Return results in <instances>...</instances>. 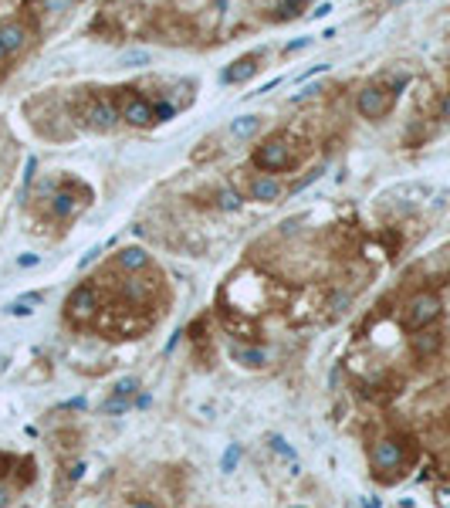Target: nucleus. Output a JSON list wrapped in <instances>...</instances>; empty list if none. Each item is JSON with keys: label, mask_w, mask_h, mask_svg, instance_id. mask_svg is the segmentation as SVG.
I'll list each match as a JSON object with an SVG mask.
<instances>
[{"label": "nucleus", "mask_w": 450, "mask_h": 508, "mask_svg": "<svg viewBox=\"0 0 450 508\" xmlns=\"http://www.w3.org/2000/svg\"><path fill=\"white\" fill-rule=\"evenodd\" d=\"M254 166L264 169V173H281V169L295 166V153L284 136H271L254 149Z\"/></svg>", "instance_id": "f257e3e1"}, {"label": "nucleus", "mask_w": 450, "mask_h": 508, "mask_svg": "<svg viewBox=\"0 0 450 508\" xmlns=\"http://www.w3.org/2000/svg\"><path fill=\"white\" fill-rule=\"evenodd\" d=\"M393 105V91L383 89V85H366L356 99V109H359L362 119H383Z\"/></svg>", "instance_id": "f03ea898"}, {"label": "nucleus", "mask_w": 450, "mask_h": 508, "mask_svg": "<svg viewBox=\"0 0 450 508\" xmlns=\"http://www.w3.org/2000/svg\"><path fill=\"white\" fill-rule=\"evenodd\" d=\"M99 309V292L91 285H78L71 295H68V302H64V312H68V319H78V322H85V319H91V312Z\"/></svg>", "instance_id": "7ed1b4c3"}, {"label": "nucleus", "mask_w": 450, "mask_h": 508, "mask_svg": "<svg viewBox=\"0 0 450 508\" xmlns=\"http://www.w3.org/2000/svg\"><path fill=\"white\" fill-rule=\"evenodd\" d=\"M437 315H440V299L424 292V295H416V299L410 302V309H406V326L410 329H426Z\"/></svg>", "instance_id": "20e7f679"}, {"label": "nucleus", "mask_w": 450, "mask_h": 508, "mask_svg": "<svg viewBox=\"0 0 450 508\" xmlns=\"http://www.w3.org/2000/svg\"><path fill=\"white\" fill-rule=\"evenodd\" d=\"M122 119H126L129 126L146 129V126H153L156 122V105H149L146 99H139V95H129L126 105H122Z\"/></svg>", "instance_id": "39448f33"}, {"label": "nucleus", "mask_w": 450, "mask_h": 508, "mask_svg": "<svg viewBox=\"0 0 450 508\" xmlns=\"http://www.w3.org/2000/svg\"><path fill=\"white\" fill-rule=\"evenodd\" d=\"M373 468L376 471H399L403 468V447L396 441L373 444Z\"/></svg>", "instance_id": "423d86ee"}, {"label": "nucleus", "mask_w": 450, "mask_h": 508, "mask_svg": "<svg viewBox=\"0 0 450 508\" xmlns=\"http://www.w3.org/2000/svg\"><path fill=\"white\" fill-rule=\"evenodd\" d=\"M0 41H4V48H7V54L14 51H21L24 48V41H27V27L24 21H0Z\"/></svg>", "instance_id": "0eeeda50"}, {"label": "nucleus", "mask_w": 450, "mask_h": 508, "mask_svg": "<svg viewBox=\"0 0 450 508\" xmlns=\"http://www.w3.org/2000/svg\"><path fill=\"white\" fill-rule=\"evenodd\" d=\"M89 126H91V129H112V126H116V109L105 102V99L91 102V109H89Z\"/></svg>", "instance_id": "6e6552de"}, {"label": "nucleus", "mask_w": 450, "mask_h": 508, "mask_svg": "<svg viewBox=\"0 0 450 508\" xmlns=\"http://www.w3.org/2000/svg\"><path fill=\"white\" fill-rule=\"evenodd\" d=\"M278 194H281V183L274 180V176H257L254 183H251V200H261V204H268V200H278Z\"/></svg>", "instance_id": "1a4fd4ad"}, {"label": "nucleus", "mask_w": 450, "mask_h": 508, "mask_svg": "<svg viewBox=\"0 0 450 508\" xmlns=\"http://www.w3.org/2000/svg\"><path fill=\"white\" fill-rule=\"evenodd\" d=\"M257 71V54H247L241 61H234L227 71H224V81H247Z\"/></svg>", "instance_id": "9d476101"}, {"label": "nucleus", "mask_w": 450, "mask_h": 508, "mask_svg": "<svg viewBox=\"0 0 450 508\" xmlns=\"http://www.w3.org/2000/svg\"><path fill=\"white\" fill-rule=\"evenodd\" d=\"M119 268H126V272H142V268H149V254L142 248H122L119 251Z\"/></svg>", "instance_id": "9b49d317"}, {"label": "nucleus", "mask_w": 450, "mask_h": 508, "mask_svg": "<svg viewBox=\"0 0 450 508\" xmlns=\"http://www.w3.org/2000/svg\"><path fill=\"white\" fill-rule=\"evenodd\" d=\"M75 210H78V194H75V190H61V194L54 196L51 214L58 217V221H68V217H71Z\"/></svg>", "instance_id": "f8f14e48"}, {"label": "nucleus", "mask_w": 450, "mask_h": 508, "mask_svg": "<svg viewBox=\"0 0 450 508\" xmlns=\"http://www.w3.org/2000/svg\"><path fill=\"white\" fill-rule=\"evenodd\" d=\"M122 295H126L132 305H146V302L153 299V288L146 285V282H139V278H129L126 285H122Z\"/></svg>", "instance_id": "ddd939ff"}, {"label": "nucleus", "mask_w": 450, "mask_h": 508, "mask_svg": "<svg viewBox=\"0 0 450 508\" xmlns=\"http://www.w3.org/2000/svg\"><path fill=\"white\" fill-rule=\"evenodd\" d=\"M440 349V332H420L413 336V352L416 356H434Z\"/></svg>", "instance_id": "4468645a"}, {"label": "nucleus", "mask_w": 450, "mask_h": 508, "mask_svg": "<svg viewBox=\"0 0 450 508\" xmlns=\"http://www.w3.org/2000/svg\"><path fill=\"white\" fill-rule=\"evenodd\" d=\"M257 126H261V119L257 116H241L231 122V136H237V139H247V136H254Z\"/></svg>", "instance_id": "2eb2a0df"}, {"label": "nucleus", "mask_w": 450, "mask_h": 508, "mask_svg": "<svg viewBox=\"0 0 450 508\" xmlns=\"http://www.w3.org/2000/svg\"><path fill=\"white\" fill-rule=\"evenodd\" d=\"M136 390H139V379H136V377H122L116 387H112V397H126V400H132V397H136Z\"/></svg>", "instance_id": "dca6fc26"}, {"label": "nucleus", "mask_w": 450, "mask_h": 508, "mask_svg": "<svg viewBox=\"0 0 450 508\" xmlns=\"http://www.w3.org/2000/svg\"><path fill=\"white\" fill-rule=\"evenodd\" d=\"M268 447L274 451V454H281V457H288V461H295V447L284 441V437H278V434H271L268 437Z\"/></svg>", "instance_id": "f3484780"}, {"label": "nucleus", "mask_w": 450, "mask_h": 508, "mask_svg": "<svg viewBox=\"0 0 450 508\" xmlns=\"http://www.w3.org/2000/svg\"><path fill=\"white\" fill-rule=\"evenodd\" d=\"M38 299H41V295H27V299H17V302H11V305H7V312H11V315H31V312H34L31 305H34Z\"/></svg>", "instance_id": "a211bd4d"}, {"label": "nucleus", "mask_w": 450, "mask_h": 508, "mask_svg": "<svg viewBox=\"0 0 450 508\" xmlns=\"http://www.w3.org/2000/svg\"><path fill=\"white\" fill-rule=\"evenodd\" d=\"M234 356H237L244 366H261L264 363V352L261 349H234Z\"/></svg>", "instance_id": "6ab92c4d"}, {"label": "nucleus", "mask_w": 450, "mask_h": 508, "mask_svg": "<svg viewBox=\"0 0 450 508\" xmlns=\"http://www.w3.org/2000/svg\"><path fill=\"white\" fill-rule=\"evenodd\" d=\"M129 407H132V400H126V397H112V400H105L102 410L105 414H126Z\"/></svg>", "instance_id": "aec40b11"}, {"label": "nucleus", "mask_w": 450, "mask_h": 508, "mask_svg": "<svg viewBox=\"0 0 450 508\" xmlns=\"http://www.w3.org/2000/svg\"><path fill=\"white\" fill-rule=\"evenodd\" d=\"M237 457H241V447H237V444H231V447H227V454H224V461H220V468L231 474L234 464H237Z\"/></svg>", "instance_id": "412c9836"}, {"label": "nucleus", "mask_w": 450, "mask_h": 508, "mask_svg": "<svg viewBox=\"0 0 450 508\" xmlns=\"http://www.w3.org/2000/svg\"><path fill=\"white\" fill-rule=\"evenodd\" d=\"M301 4H305V0H284L278 17H281V21H288V17H298V14H301Z\"/></svg>", "instance_id": "4be33fe9"}, {"label": "nucleus", "mask_w": 450, "mask_h": 508, "mask_svg": "<svg viewBox=\"0 0 450 508\" xmlns=\"http://www.w3.org/2000/svg\"><path fill=\"white\" fill-rule=\"evenodd\" d=\"M220 207H224V210H237V207H241V196L234 194V190H220Z\"/></svg>", "instance_id": "5701e85b"}, {"label": "nucleus", "mask_w": 450, "mask_h": 508, "mask_svg": "<svg viewBox=\"0 0 450 508\" xmlns=\"http://www.w3.org/2000/svg\"><path fill=\"white\" fill-rule=\"evenodd\" d=\"M75 0H44V11H54V14H61V11H68Z\"/></svg>", "instance_id": "b1692460"}, {"label": "nucleus", "mask_w": 450, "mask_h": 508, "mask_svg": "<svg viewBox=\"0 0 450 508\" xmlns=\"http://www.w3.org/2000/svg\"><path fill=\"white\" fill-rule=\"evenodd\" d=\"M38 254H21V258H17V264H21V268H34V264H38Z\"/></svg>", "instance_id": "393cba45"}, {"label": "nucleus", "mask_w": 450, "mask_h": 508, "mask_svg": "<svg viewBox=\"0 0 450 508\" xmlns=\"http://www.w3.org/2000/svg\"><path fill=\"white\" fill-rule=\"evenodd\" d=\"M169 116H173V105H166V102L156 105V119H159V122H163V119H169Z\"/></svg>", "instance_id": "a878e982"}, {"label": "nucleus", "mask_w": 450, "mask_h": 508, "mask_svg": "<svg viewBox=\"0 0 450 508\" xmlns=\"http://www.w3.org/2000/svg\"><path fill=\"white\" fill-rule=\"evenodd\" d=\"M99 254H102V248H91L89 254H85V258L78 261V264H81V268H89V264H91V261H95V258H99Z\"/></svg>", "instance_id": "bb28decb"}, {"label": "nucleus", "mask_w": 450, "mask_h": 508, "mask_svg": "<svg viewBox=\"0 0 450 508\" xmlns=\"http://www.w3.org/2000/svg\"><path fill=\"white\" fill-rule=\"evenodd\" d=\"M81 407H85V400H81V397H75V400H64L61 410H81Z\"/></svg>", "instance_id": "cd10ccee"}, {"label": "nucleus", "mask_w": 450, "mask_h": 508, "mask_svg": "<svg viewBox=\"0 0 450 508\" xmlns=\"http://www.w3.org/2000/svg\"><path fill=\"white\" fill-rule=\"evenodd\" d=\"M142 61H146V54H142V51L126 54V65H142Z\"/></svg>", "instance_id": "c85d7f7f"}, {"label": "nucleus", "mask_w": 450, "mask_h": 508, "mask_svg": "<svg viewBox=\"0 0 450 508\" xmlns=\"http://www.w3.org/2000/svg\"><path fill=\"white\" fill-rule=\"evenodd\" d=\"M437 498H440V505H444V508H450V488H440Z\"/></svg>", "instance_id": "c756f323"}, {"label": "nucleus", "mask_w": 450, "mask_h": 508, "mask_svg": "<svg viewBox=\"0 0 450 508\" xmlns=\"http://www.w3.org/2000/svg\"><path fill=\"white\" fill-rule=\"evenodd\" d=\"M7 502H11V495H7V488L0 484V508H7Z\"/></svg>", "instance_id": "7c9ffc66"}, {"label": "nucleus", "mask_w": 450, "mask_h": 508, "mask_svg": "<svg viewBox=\"0 0 450 508\" xmlns=\"http://www.w3.org/2000/svg\"><path fill=\"white\" fill-rule=\"evenodd\" d=\"M132 508H159V505H153V502H136Z\"/></svg>", "instance_id": "2f4dec72"}, {"label": "nucleus", "mask_w": 450, "mask_h": 508, "mask_svg": "<svg viewBox=\"0 0 450 508\" xmlns=\"http://www.w3.org/2000/svg\"><path fill=\"white\" fill-rule=\"evenodd\" d=\"M444 119H450V99L444 102Z\"/></svg>", "instance_id": "473e14b6"}, {"label": "nucleus", "mask_w": 450, "mask_h": 508, "mask_svg": "<svg viewBox=\"0 0 450 508\" xmlns=\"http://www.w3.org/2000/svg\"><path fill=\"white\" fill-rule=\"evenodd\" d=\"M4 58H7V48H4V41H0V61H4Z\"/></svg>", "instance_id": "72a5a7b5"}, {"label": "nucleus", "mask_w": 450, "mask_h": 508, "mask_svg": "<svg viewBox=\"0 0 450 508\" xmlns=\"http://www.w3.org/2000/svg\"><path fill=\"white\" fill-rule=\"evenodd\" d=\"M291 508H305V505H291Z\"/></svg>", "instance_id": "f704fd0d"}]
</instances>
